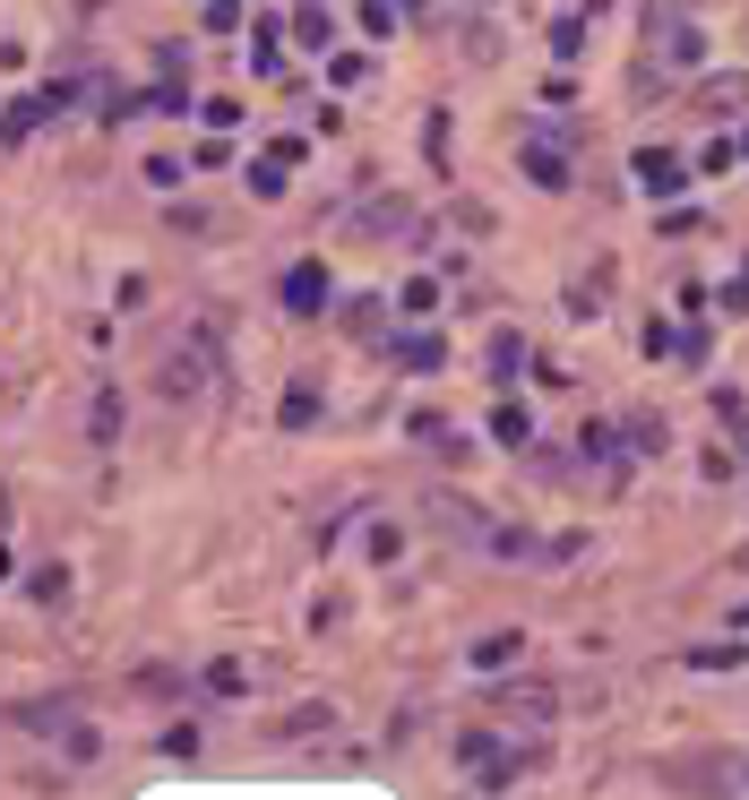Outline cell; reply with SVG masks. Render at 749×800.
<instances>
[{
	"label": "cell",
	"mask_w": 749,
	"mask_h": 800,
	"mask_svg": "<svg viewBox=\"0 0 749 800\" xmlns=\"http://www.w3.org/2000/svg\"><path fill=\"white\" fill-rule=\"evenodd\" d=\"M285 310H294V319H311V310H327V267H319V258H302V267H285Z\"/></svg>",
	"instance_id": "1"
},
{
	"label": "cell",
	"mask_w": 749,
	"mask_h": 800,
	"mask_svg": "<svg viewBox=\"0 0 749 800\" xmlns=\"http://www.w3.org/2000/svg\"><path fill=\"white\" fill-rule=\"evenodd\" d=\"M525 181H543V190H569V156H560V147H525Z\"/></svg>",
	"instance_id": "2"
},
{
	"label": "cell",
	"mask_w": 749,
	"mask_h": 800,
	"mask_svg": "<svg viewBox=\"0 0 749 800\" xmlns=\"http://www.w3.org/2000/svg\"><path fill=\"white\" fill-rule=\"evenodd\" d=\"M396 362H405V371H440L449 353H440V336H431V327H414V336H396Z\"/></svg>",
	"instance_id": "3"
},
{
	"label": "cell",
	"mask_w": 749,
	"mask_h": 800,
	"mask_svg": "<svg viewBox=\"0 0 749 800\" xmlns=\"http://www.w3.org/2000/svg\"><path fill=\"white\" fill-rule=\"evenodd\" d=\"M638 181H647V190H681V156L647 147V156H638Z\"/></svg>",
	"instance_id": "4"
},
{
	"label": "cell",
	"mask_w": 749,
	"mask_h": 800,
	"mask_svg": "<svg viewBox=\"0 0 749 800\" xmlns=\"http://www.w3.org/2000/svg\"><path fill=\"white\" fill-rule=\"evenodd\" d=\"M518 654H525V638H518V629H500V638L474 645V672H500V663H518Z\"/></svg>",
	"instance_id": "5"
},
{
	"label": "cell",
	"mask_w": 749,
	"mask_h": 800,
	"mask_svg": "<svg viewBox=\"0 0 749 800\" xmlns=\"http://www.w3.org/2000/svg\"><path fill=\"white\" fill-rule=\"evenodd\" d=\"M525 431H534L525 405H500V414H491V439H500V448H525Z\"/></svg>",
	"instance_id": "6"
},
{
	"label": "cell",
	"mask_w": 749,
	"mask_h": 800,
	"mask_svg": "<svg viewBox=\"0 0 749 800\" xmlns=\"http://www.w3.org/2000/svg\"><path fill=\"white\" fill-rule=\"evenodd\" d=\"M431 302H440V285H431V276H414V285L396 293V310H405V319H431Z\"/></svg>",
	"instance_id": "7"
},
{
	"label": "cell",
	"mask_w": 749,
	"mask_h": 800,
	"mask_svg": "<svg viewBox=\"0 0 749 800\" xmlns=\"http://www.w3.org/2000/svg\"><path fill=\"white\" fill-rule=\"evenodd\" d=\"M250 69H259V78H276V69H285V43H276V27H259V43H250Z\"/></svg>",
	"instance_id": "8"
},
{
	"label": "cell",
	"mask_w": 749,
	"mask_h": 800,
	"mask_svg": "<svg viewBox=\"0 0 749 800\" xmlns=\"http://www.w3.org/2000/svg\"><path fill=\"white\" fill-rule=\"evenodd\" d=\"M311 414H319V387H294L285 396V431H311Z\"/></svg>",
	"instance_id": "9"
},
{
	"label": "cell",
	"mask_w": 749,
	"mask_h": 800,
	"mask_svg": "<svg viewBox=\"0 0 749 800\" xmlns=\"http://www.w3.org/2000/svg\"><path fill=\"white\" fill-rule=\"evenodd\" d=\"M405 18H396V0H362V34H396Z\"/></svg>",
	"instance_id": "10"
},
{
	"label": "cell",
	"mask_w": 749,
	"mask_h": 800,
	"mask_svg": "<svg viewBox=\"0 0 749 800\" xmlns=\"http://www.w3.org/2000/svg\"><path fill=\"white\" fill-rule=\"evenodd\" d=\"M327 78H336V87H362V78H371V52H336V61H327Z\"/></svg>",
	"instance_id": "11"
},
{
	"label": "cell",
	"mask_w": 749,
	"mask_h": 800,
	"mask_svg": "<svg viewBox=\"0 0 749 800\" xmlns=\"http://www.w3.org/2000/svg\"><path fill=\"white\" fill-rule=\"evenodd\" d=\"M327 34H336V18H327V9H302V18H294V43H327Z\"/></svg>",
	"instance_id": "12"
},
{
	"label": "cell",
	"mask_w": 749,
	"mask_h": 800,
	"mask_svg": "<svg viewBox=\"0 0 749 800\" xmlns=\"http://www.w3.org/2000/svg\"><path fill=\"white\" fill-rule=\"evenodd\" d=\"M198 27H207V34H233V27H242V9H233V0H207V9H198Z\"/></svg>",
	"instance_id": "13"
},
{
	"label": "cell",
	"mask_w": 749,
	"mask_h": 800,
	"mask_svg": "<svg viewBox=\"0 0 749 800\" xmlns=\"http://www.w3.org/2000/svg\"><path fill=\"white\" fill-rule=\"evenodd\" d=\"M27 129H35V103H9V112H0V147H18Z\"/></svg>",
	"instance_id": "14"
},
{
	"label": "cell",
	"mask_w": 749,
	"mask_h": 800,
	"mask_svg": "<svg viewBox=\"0 0 749 800\" xmlns=\"http://www.w3.org/2000/svg\"><path fill=\"white\" fill-rule=\"evenodd\" d=\"M96 439H121V396H112V387L96 396Z\"/></svg>",
	"instance_id": "15"
},
{
	"label": "cell",
	"mask_w": 749,
	"mask_h": 800,
	"mask_svg": "<svg viewBox=\"0 0 749 800\" xmlns=\"http://www.w3.org/2000/svg\"><path fill=\"white\" fill-rule=\"evenodd\" d=\"M181 172H190V156H147V181H156V190H173Z\"/></svg>",
	"instance_id": "16"
},
{
	"label": "cell",
	"mask_w": 749,
	"mask_h": 800,
	"mask_svg": "<svg viewBox=\"0 0 749 800\" xmlns=\"http://www.w3.org/2000/svg\"><path fill=\"white\" fill-rule=\"evenodd\" d=\"M518 362H525V345H518V336H491V371H500V379H509Z\"/></svg>",
	"instance_id": "17"
},
{
	"label": "cell",
	"mask_w": 749,
	"mask_h": 800,
	"mask_svg": "<svg viewBox=\"0 0 749 800\" xmlns=\"http://www.w3.org/2000/svg\"><path fill=\"white\" fill-rule=\"evenodd\" d=\"M285 172H294V164H276V156H267L259 172H250V190H259V198H276V190H285Z\"/></svg>",
	"instance_id": "18"
},
{
	"label": "cell",
	"mask_w": 749,
	"mask_h": 800,
	"mask_svg": "<svg viewBox=\"0 0 749 800\" xmlns=\"http://www.w3.org/2000/svg\"><path fill=\"white\" fill-rule=\"evenodd\" d=\"M0 525H9V491H0Z\"/></svg>",
	"instance_id": "19"
}]
</instances>
